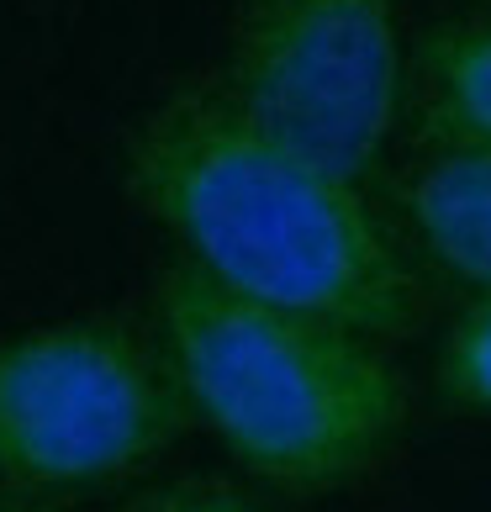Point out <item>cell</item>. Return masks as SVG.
<instances>
[{"label": "cell", "mask_w": 491, "mask_h": 512, "mask_svg": "<svg viewBox=\"0 0 491 512\" xmlns=\"http://www.w3.org/2000/svg\"><path fill=\"white\" fill-rule=\"evenodd\" d=\"M418 117L433 148L491 143V16L428 32L418 53Z\"/></svg>", "instance_id": "6"}, {"label": "cell", "mask_w": 491, "mask_h": 512, "mask_svg": "<svg viewBox=\"0 0 491 512\" xmlns=\"http://www.w3.org/2000/svg\"><path fill=\"white\" fill-rule=\"evenodd\" d=\"M222 90L307 159L365 180L402 117L396 0H249Z\"/></svg>", "instance_id": "4"}, {"label": "cell", "mask_w": 491, "mask_h": 512, "mask_svg": "<svg viewBox=\"0 0 491 512\" xmlns=\"http://www.w3.org/2000/svg\"><path fill=\"white\" fill-rule=\"evenodd\" d=\"M127 191L217 286L365 338L418 322V280L360 180L259 127L228 90H180L132 132Z\"/></svg>", "instance_id": "1"}, {"label": "cell", "mask_w": 491, "mask_h": 512, "mask_svg": "<svg viewBox=\"0 0 491 512\" xmlns=\"http://www.w3.org/2000/svg\"><path fill=\"white\" fill-rule=\"evenodd\" d=\"M132 512H259V507L222 481H175V486L148 491Z\"/></svg>", "instance_id": "8"}, {"label": "cell", "mask_w": 491, "mask_h": 512, "mask_svg": "<svg viewBox=\"0 0 491 512\" xmlns=\"http://www.w3.org/2000/svg\"><path fill=\"white\" fill-rule=\"evenodd\" d=\"M0 512H59V507H48L37 497H22V491H0Z\"/></svg>", "instance_id": "9"}, {"label": "cell", "mask_w": 491, "mask_h": 512, "mask_svg": "<svg viewBox=\"0 0 491 512\" xmlns=\"http://www.w3.org/2000/svg\"><path fill=\"white\" fill-rule=\"evenodd\" d=\"M396 212L444 280L491 291V143L433 148L396 180Z\"/></svg>", "instance_id": "5"}, {"label": "cell", "mask_w": 491, "mask_h": 512, "mask_svg": "<svg viewBox=\"0 0 491 512\" xmlns=\"http://www.w3.org/2000/svg\"><path fill=\"white\" fill-rule=\"evenodd\" d=\"M439 391L465 412L491 417V291H476L470 307L444 333L439 354Z\"/></svg>", "instance_id": "7"}, {"label": "cell", "mask_w": 491, "mask_h": 512, "mask_svg": "<svg viewBox=\"0 0 491 512\" xmlns=\"http://www.w3.org/2000/svg\"><path fill=\"white\" fill-rule=\"evenodd\" d=\"M185 396L164 354L106 317L0 344V491L53 497L143 476L180 439Z\"/></svg>", "instance_id": "3"}, {"label": "cell", "mask_w": 491, "mask_h": 512, "mask_svg": "<svg viewBox=\"0 0 491 512\" xmlns=\"http://www.w3.org/2000/svg\"><path fill=\"white\" fill-rule=\"evenodd\" d=\"M159 344L191 417L275 491L365 476L407 423L381 338L228 291L191 264L159 286Z\"/></svg>", "instance_id": "2"}]
</instances>
